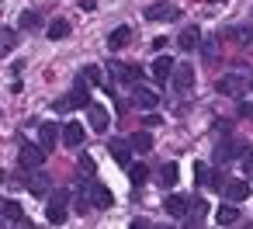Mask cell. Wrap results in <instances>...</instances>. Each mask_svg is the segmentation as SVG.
<instances>
[{
    "label": "cell",
    "instance_id": "obj_5",
    "mask_svg": "<svg viewBox=\"0 0 253 229\" xmlns=\"http://www.w3.org/2000/svg\"><path fill=\"white\" fill-rule=\"evenodd\" d=\"M222 194L236 205V201H246L250 198V181H225L222 184Z\"/></svg>",
    "mask_w": 253,
    "mask_h": 229
},
{
    "label": "cell",
    "instance_id": "obj_32",
    "mask_svg": "<svg viewBox=\"0 0 253 229\" xmlns=\"http://www.w3.org/2000/svg\"><path fill=\"white\" fill-rule=\"evenodd\" d=\"M243 170L253 177V149H243Z\"/></svg>",
    "mask_w": 253,
    "mask_h": 229
},
{
    "label": "cell",
    "instance_id": "obj_15",
    "mask_svg": "<svg viewBox=\"0 0 253 229\" xmlns=\"http://www.w3.org/2000/svg\"><path fill=\"white\" fill-rule=\"evenodd\" d=\"M111 70H115V77H118L122 84H132V87H135V84L142 80V70H139V66H122V63H115Z\"/></svg>",
    "mask_w": 253,
    "mask_h": 229
},
{
    "label": "cell",
    "instance_id": "obj_13",
    "mask_svg": "<svg viewBox=\"0 0 253 229\" xmlns=\"http://www.w3.org/2000/svg\"><path fill=\"white\" fill-rule=\"evenodd\" d=\"M84 136H87L84 125H77V122H66V125H63V142H66V146H73V149L84 146Z\"/></svg>",
    "mask_w": 253,
    "mask_h": 229
},
{
    "label": "cell",
    "instance_id": "obj_26",
    "mask_svg": "<svg viewBox=\"0 0 253 229\" xmlns=\"http://www.w3.org/2000/svg\"><path fill=\"white\" fill-rule=\"evenodd\" d=\"M236 149H239L236 142H222V146L215 149V160H218V163H225V160H232V156H239Z\"/></svg>",
    "mask_w": 253,
    "mask_h": 229
},
{
    "label": "cell",
    "instance_id": "obj_27",
    "mask_svg": "<svg viewBox=\"0 0 253 229\" xmlns=\"http://www.w3.org/2000/svg\"><path fill=\"white\" fill-rule=\"evenodd\" d=\"M70 35V21H52L49 25V39L56 42V39H66Z\"/></svg>",
    "mask_w": 253,
    "mask_h": 229
},
{
    "label": "cell",
    "instance_id": "obj_8",
    "mask_svg": "<svg viewBox=\"0 0 253 229\" xmlns=\"http://www.w3.org/2000/svg\"><path fill=\"white\" fill-rule=\"evenodd\" d=\"M177 14H180V11H177L173 4H149V7H146V18H149V21H173Z\"/></svg>",
    "mask_w": 253,
    "mask_h": 229
},
{
    "label": "cell",
    "instance_id": "obj_31",
    "mask_svg": "<svg viewBox=\"0 0 253 229\" xmlns=\"http://www.w3.org/2000/svg\"><path fill=\"white\" fill-rule=\"evenodd\" d=\"M14 49V32H0V52Z\"/></svg>",
    "mask_w": 253,
    "mask_h": 229
},
{
    "label": "cell",
    "instance_id": "obj_25",
    "mask_svg": "<svg viewBox=\"0 0 253 229\" xmlns=\"http://www.w3.org/2000/svg\"><path fill=\"white\" fill-rule=\"evenodd\" d=\"M177 174H180L177 163H163V170H160V184H163V187H173V184H177Z\"/></svg>",
    "mask_w": 253,
    "mask_h": 229
},
{
    "label": "cell",
    "instance_id": "obj_4",
    "mask_svg": "<svg viewBox=\"0 0 253 229\" xmlns=\"http://www.w3.org/2000/svg\"><path fill=\"white\" fill-rule=\"evenodd\" d=\"M132 104L142 108V111H153V108L160 104V94L149 91V87H139V84H135V91H132Z\"/></svg>",
    "mask_w": 253,
    "mask_h": 229
},
{
    "label": "cell",
    "instance_id": "obj_28",
    "mask_svg": "<svg viewBox=\"0 0 253 229\" xmlns=\"http://www.w3.org/2000/svg\"><path fill=\"white\" fill-rule=\"evenodd\" d=\"M208 177H211V170H208L205 163H194V184H201V187H205V184H208Z\"/></svg>",
    "mask_w": 253,
    "mask_h": 229
},
{
    "label": "cell",
    "instance_id": "obj_19",
    "mask_svg": "<svg viewBox=\"0 0 253 229\" xmlns=\"http://www.w3.org/2000/svg\"><path fill=\"white\" fill-rule=\"evenodd\" d=\"M163 208H167V215L184 219V212H187V198H184V194H170V198L163 201Z\"/></svg>",
    "mask_w": 253,
    "mask_h": 229
},
{
    "label": "cell",
    "instance_id": "obj_29",
    "mask_svg": "<svg viewBox=\"0 0 253 229\" xmlns=\"http://www.w3.org/2000/svg\"><path fill=\"white\" fill-rule=\"evenodd\" d=\"M39 21H42V18H39L35 11H25V14H21V28H39Z\"/></svg>",
    "mask_w": 253,
    "mask_h": 229
},
{
    "label": "cell",
    "instance_id": "obj_10",
    "mask_svg": "<svg viewBox=\"0 0 253 229\" xmlns=\"http://www.w3.org/2000/svg\"><path fill=\"white\" fill-rule=\"evenodd\" d=\"M218 91H222V94H232V97H243V94H246V80L236 77V73H232V77H222V80H218Z\"/></svg>",
    "mask_w": 253,
    "mask_h": 229
},
{
    "label": "cell",
    "instance_id": "obj_34",
    "mask_svg": "<svg viewBox=\"0 0 253 229\" xmlns=\"http://www.w3.org/2000/svg\"><path fill=\"white\" fill-rule=\"evenodd\" d=\"M142 125H149V129H153V125H163V122H160V115H146V122H142Z\"/></svg>",
    "mask_w": 253,
    "mask_h": 229
},
{
    "label": "cell",
    "instance_id": "obj_36",
    "mask_svg": "<svg viewBox=\"0 0 253 229\" xmlns=\"http://www.w3.org/2000/svg\"><path fill=\"white\" fill-rule=\"evenodd\" d=\"M211 4H222V0H211Z\"/></svg>",
    "mask_w": 253,
    "mask_h": 229
},
{
    "label": "cell",
    "instance_id": "obj_11",
    "mask_svg": "<svg viewBox=\"0 0 253 229\" xmlns=\"http://www.w3.org/2000/svg\"><path fill=\"white\" fill-rule=\"evenodd\" d=\"M66 101H70V108H87V104H90V91H87V80H84V77L77 80V87L70 91Z\"/></svg>",
    "mask_w": 253,
    "mask_h": 229
},
{
    "label": "cell",
    "instance_id": "obj_18",
    "mask_svg": "<svg viewBox=\"0 0 253 229\" xmlns=\"http://www.w3.org/2000/svg\"><path fill=\"white\" fill-rule=\"evenodd\" d=\"M108 149H111L115 163H122V167H128V163H132V156H128V149H132V146H128L125 139H111V146H108Z\"/></svg>",
    "mask_w": 253,
    "mask_h": 229
},
{
    "label": "cell",
    "instance_id": "obj_14",
    "mask_svg": "<svg viewBox=\"0 0 253 229\" xmlns=\"http://www.w3.org/2000/svg\"><path fill=\"white\" fill-rule=\"evenodd\" d=\"M128 39H132V28H128V25H122V28H115V32L108 35V49H111V52H118V49H125V46H128Z\"/></svg>",
    "mask_w": 253,
    "mask_h": 229
},
{
    "label": "cell",
    "instance_id": "obj_1",
    "mask_svg": "<svg viewBox=\"0 0 253 229\" xmlns=\"http://www.w3.org/2000/svg\"><path fill=\"white\" fill-rule=\"evenodd\" d=\"M84 194H87L90 208H111V201H115V194H111L101 181H87V184H84Z\"/></svg>",
    "mask_w": 253,
    "mask_h": 229
},
{
    "label": "cell",
    "instance_id": "obj_16",
    "mask_svg": "<svg viewBox=\"0 0 253 229\" xmlns=\"http://www.w3.org/2000/svg\"><path fill=\"white\" fill-rule=\"evenodd\" d=\"M149 70H153V77H156L160 84H167V80H170V73H173V59H170V56H160Z\"/></svg>",
    "mask_w": 253,
    "mask_h": 229
},
{
    "label": "cell",
    "instance_id": "obj_20",
    "mask_svg": "<svg viewBox=\"0 0 253 229\" xmlns=\"http://www.w3.org/2000/svg\"><path fill=\"white\" fill-rule=\"evenodd\" d=\"M198 42H201V32L191 25V28H184L180 32V39H177V46L184 49V52H191V49H198Z\"/></svg>",
    "mask_w": 253,
    "mask_h": 229
},
{
    "label": "cell",
    "instance_id": "obj_22",
    "mask_svg": "<svg viewBox=\"0 0 253 229\" xmlns=\"http://www.w3.org/2000/svg\"><path fill=\"white\" fill-rule=\"evenodd\" d=\"M25 184H28L32 194H49V177H45V174H32Z\"/></svg>",
    "mask_w": 253,
    "mask_h": 229
},
{
    "label": "cell",
    "instance_id": "obj_21",
    "mask_svg": "<svg viewBox=\"0 0 253 229\" xmlns=\"http://www.w3.org/2000/svg\"><path fill=\"white\" fill-rule=\"evenodd\" d=\"M128 146H132L135 153H149V149H153V136H149V132H132Z\"/></svg>",
    "mask_w": 253,
    "mask_h": 229
},
{
    "label": "cell",
    "instance_id": "obj_2",
    "mask_svg": "<svg viewBox=\"0 0 253 229\" xmlns=\"http://www.w3.org/2000/svg\"><path fill=\"white\" fill-rule=\"evenodd\" d=\"M66 201H70V194H66V191H56V194L49 198L45 219H49L52 226H63V222H66Z\"/></svg>",
    "mask_w": 253,
    "mask_h": 229
},
{
    "label": "cell",
    "instance_id": "obj_9",
    "mask_svg": "<svg viewBox=\"0 0 253 229\" xmlns=\"http://www.w3.org/2000/svg\"><path fill=\"white\" fill-rule=\"evenodd\" d=\"M177 73H170L173 77V87L180 91V94H187L191 87H194V66H173Z\"/></svg>",
    "mask_w": 253,
    "mask_h": 229
},
{
    "label": "cell",
    "instance_id": "obj_7",
    "mask_svg": "<svg viewBox=\"0 0 253 229\" xmlns=\"http://www.w3.org/2000/svg\"><path fill=\"white\" fill-rule=\"evenodd\" d=\"M205 215H208V201H205V198H194V201H187V212H184L187 226H201V222H205Z\"/></svg>",
    "mask_w": 253,
    "mask_h": 229
},
{
    "label": "cell",
    "instance_id": "obj_35",
    "mask_svg": "<svg viewBox=\"0 0 253 229\" xmlns=\"http://www.w3.org/2000/svg\"><path fill=\"white\" fill-rule=\"evenodd\" d=\"M80 7L84 11H94V0H80Z\"/></svg>",
    "mask_w": 253,
    "mask_h": 229
},
{
    "label": "cell",
    "instance_id": "obj_23",
    "mask_svg": "<svg viewBox=\"0 0 253 229\" xmlns=\"http://www.w3.org/2000/svg\"><path fill=\"white\" fill-rule=\"evenodd\" d=\"M236 219H239V208H232V201H229V205H222V208L215 212V222H218V226H232Z\"/></svg>",
    "mask_w": 253,
    "mask_h": 229
},
{
    "label": "cell",
    "instance_id": "obj_24",
    "mask_svg": "<svg viewBox=\"0 0 253 229\" xmlns=\"http://www.w3.org/2000/svg\"><path fill=\"white\" fill-rule=\"evenodd\" d=\"M146 177H149V167L146 163H128V181L139 187V184H146Z\"/></svg>",
    "mask_w": 253,
    "mask_h": 229
},
{
    "label": "cell",
    "instance_id": "obj_6",
    "mask_svg": "<svg viewBox=\"0 0 253 229\" xmlns=\"http://www.w3.org/2000/svg\"><path fill=\"white\" fill-rule=\"evenodd\" d=\"M87 122H90L94 132H104L108 122H111V115H108V108H101V104H87Z\"/></svg>",
    "mask_w": 253,
    "mask_h": 229
},
{
    "label": "cell",
    "instance_id": "obj_30",
    "mask_svg": "<svg viewBox=\"0 0 253 229\" xmlns=\"http://www.w3.org/2000/svg\"><path fill=\"white\" fill-rule=\"evenodd\" d=\"M84 80L87 84H101V66H87L84 70Z\"/></svg>",
    "mask_w": 253,
    "mask_h": 229
},
{
    "label": "cell",
    "instance_id": "obj_17",
    "mask_svg": "<svg viewBox=\"0 0 253 229\" xmlns=\"http://www.w3.org/2000/svg\"><path fill=\"white\" fill-rule=\"evenodd\" d=\"M56 139H59L56 125H39V146H42L45 153H52V149H56Z\"/></svg>",
    "mask_w": 253,
    "mask_h": 229
},
{
    "label": "cell",
    "instance_id": "obj_33",
    "mask_svg": "<svg viewBox=\"0 0 253 229\" xmlns=\"http://www.w3.org/2000/svg\"><path fill=\"white\" fill-rule=\"evenodd\" d=\"M80 170H84V174H94V160H90V156H80Z\"/></svg>",
    "mask_w": 253,
    "mask_h": 229
},
{
    "label": "cell",
    "instance_id": "obj_12",
    "mask_svg": "<svg viewBox=\"0 0 253 229\" xmlns=\"http://www.w3.org/2000/svg\"><path fill=\"white\" fill-rule=\"evenodd\" d=\"M0 219H4V222H28V219H25V212H21V205H18L14 198L0 201Z\"/></svg>",
    "mask_w": 253,
    "mask_h": 229
},
{
    "label": "cell",
    "instance_id": "obj_3",
    "mask_svg": "<svg viewBox=\"0 0 253 229\" xmlns=\"http://www.w3.org/2000/svg\"><path fill=\"white\" fill-rule=\"evenodd\" d=\"M42 160H45V149H42V146H32V142H25V146H21V153H18V163H21L25 170L42 167Z\"/></svg>",
    "mask_w": 253,
    "mask_h": 229
}]
</instances>
